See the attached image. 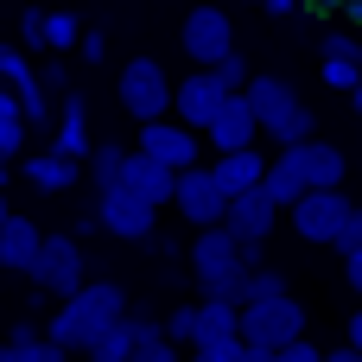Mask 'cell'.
Returning a JSON list of instances; mask_svg holds the SVG:
<instances>
[{
    "label": "cell",
    "instance_id": "1",
    "mask_svg": "<svg viewBox=\"0 0 362 362\" xmlns=\"http://www.w3.org/2000/svg\"><path fill=\"white\" fill-rule=\"evenodd\" d=\"M121 312H127V293H121L115 280H83L76 293H64L57 318L45 325V344H57L64 356H83V344H89L108 318H121Z\"/></svg>",
    "mask_w": 362,
    "mask_h": 362
},
{
    "label": "cell",
    "instance_id": "2",
    "mask_svg": "<svg viewBox=\"0 0 362 362\" xmlns=\"http://www.w3.org/2000/svg\"><path fill=\"white\" fill-rule=\"evenodd\" d=\"M305 325H312V318H305V305H299L293 293L235 305V337H242V344H261V350H280V344L305 337Z\"/></svg>",
    "mask_w": 362,
    "mask_h": 362
},
{
    "label": "cell",
    "instance_id": "3",
    "mask_svg": "<svg viewBox=\"0 0 362 362\" xmlns=\"http://www.w3.org/2000/svg\"><path fill=\"white\" fill-rule=\"evenodd\" d=\"M280 216H293V235H299V242L331 248V242H337V229H344V223H356L362 210L344 197V185H331V191H299Z\"/></svg>",
    "mask_w": 362,
    "mask_h": 362
},
{
    "label": "cell",
    "instance_id": "4",
    "mask_svg": "<svg viewBox=\"0 0 362 362\" xmlns=\"http://www.w3.org/2000/svg\"><path fill=\"white\" fill-rule=\"evenodd\" d=\"M115 102H121V115H134V121L172 115V76H165V64H159V57H127L121 76H115Z\"/></svg>",
    "mask_w": 362,
    "mask_h": 362
},
{
    "label": "cell",
    "instance_id": "5",
    "mask_svg": "<svg viewBox=\"0 0 362 362\" xmlns=\"http://www.w3.org/2000/svg\"><path fill=\"white\" fill-rule=\"evenodd\" d=\"M83 274H89V261H83V242H76L70 229H64V235H38V248H32V261H25V280H32L38 293L64 299V293L83 286Z\"/></svg>",
    "mask_w": 362,
    "mask_h": 362
},
{
    "label": "cell",
    "instance_id": "6",
    "mask_svg": "<svg viewBox=\"0 0 362 362\" xmlns=\"http://www.w3.org/2000/svg\"><path fill=\"white\" fill-rule=\"evenodd\" d=\"M95 223H102V235H115V242H153L159 210L140 204L127 185H102V191H95Z\"/></svg>",
    "mask_w": 362,
    "mask_h": 362
},
{
    "label": "cell",
    "instance_id": "7",
    "mask_svg": "<svg viewBox=\"0 0 362 362\" xmlns=\"http://www.w3.org/2000/svg\"><path fill=\"white\" fill-rule=\"evenodd\" d=\"M178 45H185V57L191 64H216L223 51H235V19L223 13V6H191L185 13V25H178Z\"/></svg>",
    "mask_w": 362,
    "mask_h": 362
},
{
    "label": "cell",
    "instance_id": "8",
    "mask_svg": "<svg viewBox=\"0 0 362 362\" xmlns=\"http://www.w3.org/2000/svg\"><path fill=\"white\" fill-rule=\"evenodd\" d=\"M165 204H172L185 223H197V229H204V223H223V204H229V197H223V185L210 178V165H178V172H172V197H165Z\"/></svg>",
    "mask_w": 362,
    "mask_h": 362
},
{
    "label": "cell",
    "instance_id": "9",
    "mask_svg": "<svg viewBox=\"0 0 362 362\" xmlns=\"http://www.w3.org/2000/svg\"><path fill=\"white\" fill-rule=\"evenodd\" d=\"M280 153L293 159V172L305 178V191H331V185H344V172H350L344 146H331V140H318V134H305V140H293V146H280Z\"/></svg>",
    "mask_w": 362,
    "mask_h": 362
},
{
    "label": "cell",
    "instance_id": "10",
    "mask_svg": "<svg viewBox=\"0 0 362 362\" xmlns=\"http://www.w3.org/2000/svg\"><path fill=\"white\" fill-rule=\"evenodd\" d=\"M223 229H229L235 242H267V235L280 229V210H274V197H267L261 185H248V191H229Z\"/></svg>",
    "mask_w": 362,
    "mask_h": 362
},
{
    "label": "cell",
    "instance_id": "11",
    "mask_svg": "<svg viewBox=\"0 0 362 362\" xmlns=\"http://www.w3.org/2000/svg\"><path fill=\"white\" fill-rule=\"evenodd\" d=\"M223 95H229V89L197 64V70H185V83H172V115H178L191 134H204V127H210V115L223 108Z\"/></svg>",
    "mask_w": 362,
    "mask_h": 362
},
{
    "label": "cell",
    "instance_id": "12",
    "mask_svg": "<svg viewBox=\"0 0 362 362\" xmlns=\"http://www.w3.org/2000/svg\"><path fill=\"white\" fill-rule=\"evenodd\" d=\"M140 153L178 172V165H197V134L185 121H165L159 115V121H140Z\"/></svg>",
    "mask_w": 362,
    "mask_h": 362
},
{
    "label": "cell",
    "instance_id": "13",
    "mask_svg": "<svg viewBox=\"0 0 362 362\" xmlns=\"http://www.w3.org/2000/svg\"><path fill=\"white\" fill-rule=\"evenodd\" d=\"M242 102H248V115H255V127H274L293 102H299V89L286 83V76H267V70H248V83L235 89Z\"/></svg>",
    "mask_w": 362,
    "mask_h": 362
},
{
    "label": "cell",
    "instance_id": "14",
    "mask_svg": "<svg viewBox=\"0 0 362 362\" xmlns=\"http://www.w3.org/2000/svg\"><path fill=\"white\" fill-rule=\"evenodd\" d=\"M115 185H127L140 204H153V210H165V197H172V165H159V159H146L140 146L121 159V172H115Z\"/></svg>",
    "mask_w": 362,
    "mask_h": 362
},
{
    "label": "cell",
    "instance_id": "15",
    "mask_svg": "<svg viewBox=\"0 0 362 362\" xmlns=\"http://www.w3.org/2000/svg\"><path fill=\"white\" fill-rule=\"evenodd\" d=\"M204 140H210L216 153H235V146H255V140H261V127H255V115H248V102H242V95H223V108L210 115Z\"/></svg>",
    "mask_w": 362,
    "mask_h": 362
},
{
    "label": "cell",
    "instance_id": "16",
    "mask_svg": "<svg viewBox=\"0 0 362 362\" xmlns=\"http://www.w3.org/2000/svg\"><path fill=\"white\" fill-rule=\"evenodd\" d=\"M223 267H242V242H235L223 223H204L197 242H191V280H197V274H223Z\"/></svg>",
    "mask_w": 362,
    "mask_h": 362
},
{
    "label": "cell",
    "instance_id": "17",
    "mask_svg": "<svg viewBox=\"0 0 362 362\" xmlns=\"http://www.w3.org/2000/svg\"><path fill=\"white\" fill-rule=\"evenodd\" d=\"M19 178L32 185V191H76L83 185V159H64V153H32L25 165H19Z\"/></svg>",
    "mask_w": 362,
    "mask_h": 362
},
{
    "label": "cell",
    "instance_id": "18",
    "mask_svg": "<svg viewBox=\"0 0 362 362\" xmlns=\"http://www.w3.org/2000/svg\"><path fill=\"white\" fill-rule=\"evenodd\" d=\"M38 223L32 216H0V274H25V261H32V248H38Z\"/></svg>",
    "mask_w": 362,
    "mask_h": 362
},
{
    "label": "cell",
    "instance_id": "19",
    "mask_svg": "<svg viewBox=\"0 0 362 362\" xmlns=\"http://www.w3.org/2000/svg\"><path fill=\"white\" fill-rule=\"evenodd\" d=\"M261 165H267V153H261V146H235V153H216L210 178H216V185H223V197H229V191L261 185Z\"/></svg>",
    "mask_w": 362,
    "mask_h": 362
},
{
    "label": "cell",
    "instance_id": "20",
    "mask_svg": "<svg viewBox=\"0 0 362 362\" xmlns=\"http://www.w3.org/2000/svg\"><path fill=\"white\" fill-rule=\"evenodd\" d=\"M235 337V305L229 299H197L191 305V344H223Z\"/></svg>",
    "mask_w": 362,
    "mask_h": 362
},
{
    "label": "cell",
    "instance_id": "21",
    "mask_svg": "<svg viewBox=\"0 0 362 362\" xmlns=\"http://www.w3.org/2000/svg\"><path fill=\"white\" fill-rule=\"evenodd\" d=\"M0 362H64L57 344H45V331L38 325H13L6 331V344H0Z\"/></svg>",
    "mask_w": 362,
    "mask_h": 362
},
{
    "label": "cell",
    "instance_id": "22",
    "mask_svg": "<svg viewBox=\"0 0 362 362\" xmlns=\"http://www.w3.org/2000/svg\"><path fill=\"white\" fill-rule=\"evenodd\" d=\"M127 350H134V331H127V312L121 318H108L89 344H83V356L89 362H127Z\"/></svg>",
    "mask_w": 362,
    "mask_h": 362
},
{
    "label": "cell",
    "instance_id": "23",
    "mask_svg": "<svg viewBox=\"0 0 362 362\" xmlns=\"http://www.w3.org/2000/svg\"><path fill=\"white\" fill-rule=\"evenodd\" d=\"M261 191L274 197V210H286V204H293V197L305 191V178L293 172V159H286V153H274V159L261 165Z\"/></svg>",
    "mask_w": 362,
    "mask_h": 362
},
{
    "label": "cell",
    "instance_id": "24",
    "mask_svg": "<svg viewBox=\"0 0 362 362\" xmlns=\"http://www.w3.org/2000/svg\"><path fill=\"white\" fill-rule=\"evenodd\" d=\"M121 159H127V146H121V140H89V153H83V178L102 191V185H115Z\"/></svg>",
    "mask_w": 362,
    "mask_h": 362
},
{
    "label": "cell",
    "instance_id": "25",
    "mask_svg": "<svg viewBox=\"0 0 362 362\" xmlns=\"http://www.w3.org/2000/svg\"><path fill=\"white\" fill-rule=\"evenodd\" d=\"M305 134H318V115H312L305 102H293L274 127H261V140H274V146H293V140H305Z\"/></svg>",
    "mask_w": 362,
    "mask_h": 362
},
{
    "label": "cell",
    "instance_id": "26",
    "mask_svg": "<svg viewBox=\"0 0 362 362\" xmlns=\"http://www.w3.org/2000/svg\"><path fill=\"white\" fill-rule=\"evenodd\" d=\"M197 293H204V299H229V305H248V267H223V274H197Z\"/></svg>",
    "mask_w": 362,
    "mask_h": 362
},
{
    "label": "cell",
    "instance_id": "27",
    "mask_svg": "<svg viewBox=\"0 0 362 362\" xmlns=\"http://www.w3.org/2000/svg\"><path fill=\"white\" fill-rule=\"evenodd\" d=\"M38 38H45V51H76L83 19L76 13H38Z\"/></svg>",
    "mask_w": 362,
    "mask_h": 362
},
{
    "label": "cell",
    "instance_id": "28",
    "mask_svg": "<svg viewBox=\"0 0 362 362\" xmlns=\"http://www.w3.org/2000/svg\"><path fill=\"white\" fill-rule=\"evenodd\" d=\"M325 89H337V95H356V83H362V57H325Z\"/></svg>",
    "mask_w": 362,
    "mask_h": 362
},
{
    "label": "cell",
    "instance_id": "29",
    "mask_svg": "<svg viewBox=\"0 0 362 362\" xmlns=\"http://www.w3.org/2000/svg\"><path fill=\"white\" fill-rule=\"evenodd\" d=\"M274 293H293V280H286V267H248V299H274Z\"/></svg>",
    "mask_w": 362,
    "mask_h": 362
},
{
    "label": "cell",
    "instance_id": "30",
    "mask_svg": "<svg viewBox=\"0 0 362 362\" xmlns=\"http://www.w3.org/2000/svg\"><path fill=\"white\" fill-rule=\"evenodd\" d=\"M210 76H216V83H223V89L235 95V89L248 83V57H242V45H235V51H223V57L210 64Z\"/></svg>",
    "mask_w": 362,
    "mask_h": 362
},
{
    "label": "cell",
    "instance_id": "31",
    "mask_svg": "<svg viewBox=\"0 0 362 362\" xmlns=\"http://www.w3.org/2000/svg\"><path fill=\"white\" fill-rule=\"evenodd\" d=\"M127 362H185V350H178L172 337H140V344L127 350Z\"/></svg>",
    "mask_w": 362,
    "mask_h": 362
},
{
    "label": "cell",
    "instance_id": "32",
    "mask_svg": "<svg viewBox=\"0 0 362 362\" xmlns=\"http://www.w3.org/2000/svg\"><path fill=\"white\" fill-rule=\"evenodd\" d=\"M19 153H25V121L0 115V159H19Z\"/></svg>",
    "mask_w": 362,
    "mask_h": 362
},
{
    "label": "cell",
    "instance_id": "33",
    "mask_svg": "<svg viewBox=\"0 0 362 362\" xmlns=\"http://www.w3.org/2000/svg\"><path fill=\"white\" fill-rule=\"evenodd\" d=\"M242 337H223V344H191V362H235Z\"/></svg>",
    "mask_w": 362,
    "mask_h": 362
},
{
    "label": "cell",
    "instance_id": "34",
    "mask_svg": "<svg viewBox=\"0 0 362 362\" xmlns=\"http://www.w3.org/2000/svg\"><path fill=\"white\" fill-rule=\"evenodd\" d=\"M325 356V350H318V344H305V337H293V344H280V350H274V362H318Z\"/></svg>",
    "mask_w": 362,
    "mask_h": 362
},
{
    "label": "cell",
    "instance_id": "35",
    "mask_svg": "<svg viewBox=\"0 0 362 362\" xmlns=\"http://www.w3.org/2000/svg\"><path fill=\"white\" fill-rule=\"evenodd\" d=\"M318 51H325V57H362L350 32H325V38H318Z\"/></svg>",
    "mask_w": 362,
    "mask_h": 362
},
{
    "label": "cell",
    "instance_id": "36",
    "mask_svg": "<svg viewBox=\"0 0 362 362\" xmlns=\"http://www.w3.org/2000/svg\"><path fill=\"white\" fill-rule=\"evenodd\" d=\"M76 51H83L89 64H102V57H108V32H83V38H76Z\"/></svg>",
    "mask_w": 362,
    "mask_h": 362
},
{
    "label": "cell",
    "instance_id": "37",
    "mask_svg": "<svg viewBox=\"0 0 362 362\" xmlns=\"http://www.w3.org/2000/svg\"><path fill=\"white\" fill-rule=\"evenodd\" d=\"M38 83H45V95H64V89H70V70H64V64H45Z\"/></svg>",
    "mask_w": 362,
    "mask_h": 362
},
{
    "label": "cell",
    "instance_id": "38",
    "mask_svg": "<svg viewBox=\"0 0 362 362\" xmlns=\"http://www.w3.org/2000/svg\"><path fill=\"white\" fill-rule=\"evenodd\" d=\"M19 38H25L32 51H45V38H38V6H25V13H19Z\"/></svg>",
    "mask_w": 362,
    "mask_h": 362
},
{
    "label": "cell",
    "instance_id": "39",
    "mask_svg": "<svg viewBox=\"0 0 362 362\" xmlns=\"http://www.w3.org/2000/svg\"><path fill=\"white\" fill-rule=\"evenodd\" d=\"M70 235H76V242H89V235H102V223H95V210H89V216H76V223H70Z\"/></svg>",
    "mask_w": 362,
    "mask_h": 362
},
{
    "label": "cell",
    "instance_id": "40",
    "mask_svg": "<svg viewBox=\"0 0 362 362\" xmlns=\"http://www.w3.org/2000/svg\"><path fill=\"white\" fill-rule=\"evenodd\" d=\"M318 362H362V350H356V344H337V350H325Z\"/></svg>",
    "mask_w": 362,
    "mask_h": 362
},
{
    "label": "cell",
    "instance_id": "41",
    "mask_svg": "<svg viewBox=\"0 0 362 362\" xmlns=\"http://www.w3.org/2000/svg\"><path fill=\"white\" fill-rule=\"evenodd\" d=\"M267 261V242H242V267H261Z\"/></svg>",
    "mask_w": 362,
    "mask_h": 362
},
{
    "label": "cell",
    "instance_id": "42",
    "mask_svg": "<svg viewBox=\"0 0 362 362\" xmlns=\"http://www.w3.org/2000/svg\"><path fill=\"white\" fill-rule=\"evenodd\" d=\"M261 6H267L274 19H293V0H261Z\"/></svg>",
    "mask_w": 362,
    "mask_h": 362
},
{
    "label": "cell",
    "instance_id": "43",
    "mask_svg": "<svg viewBox=\"0 0 362 362\" xmlns=\"http://www.w3.org/2000/svg\"><path fill=\"white\" fill-rule=\"evenodd\" d=\"M6 178H13V159H0V191H6Z\"/></svg>",
    "mask_w": 362,
    "mask_h": 362
},
{
    "label": "cell",
    "instance_id": "44",
    "mask_svg": "<svg viewBox=\"0 0 362 362\" xmlns=\"http://www.w3.org/2000/svg\"><path fill=\"white\" fill-rule=\"evenodd\" d=\"M0 216H6V191H0Z\"/></svg>",
    "mask_w": 362,
    "mask_h": 362
},
{
    "label": "cell",
    "instance_id": "45",
    "mask_svg": "<svg viewBox=\"0 0 362 362\" xmlns=\"http://www.w3.org/2000/svg\"><path fill=\"white\" fill-rule=\"evenodd\" d=\"M318 6H337V0H318Z\"/></svg>",
    "mask_w": 362,
    "mask_h": 362
},
{
    "label": "cell",
    "instance_id": "46",
    "mask_svg": "<svg viewBox=\"0 0 362 362\" xmlns=\"http://www.w3.org/2000/svg\"><path fill=\"white\" fill-rule=\"evenodd\" d=\"M0 64H6V45H0Z\"/></svg>",
    "mask_w": 362,
    "mask_h": 362
}]
</instances>
